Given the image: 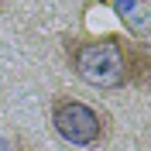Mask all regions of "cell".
Wrapping results in <instances>:
<instances>
[{
  "mask_svg": "<svg viewBox=\"0 0 151 151\" xmlns=\"http://www.w3.org/2000/svg\"><path fill=\"white\" fill-rule=\"evenodd\" d=\"M65 58L72 72L93 89L144 86L151 72L148 45L127 41L120 35H69Z\"/></svg>",
  "mask_w": 151,
  "mask_h": 151,
  "instance_id": "obj_1",
  "label": "cell"
},
{
  "mask_svg": "<svg viewBox=\"0 0 151 151\" xmlns=\"http://www.w3.org/2000/svg\"><path fill=\"white\" fill-rule=\"evenodd\" d=\"M48 117H52V127L65 144L72 148H100V144L110 137V120H106L103 110H96L93 103L86 100H76V96L58 93L48 106Z\"/></svg>",
  "mask_w": 151,
  "mask_h": 151,
  "instance_id": "obj_2",
  "label": "cell"
},
{
  "mask_svg": "<svg viewBox=\"0 0 151 151\" xmlns=\"http://www.w3.org/2000/svg\"><path fill=\"white\" fill-rule=\"evenodd\" d=\"M0 7H4V0H0Z\"/></svg>",
  "mask_w": 151,
  "mask_h": 151,
  "instance_id": "obj_4",
  "label": "cell"
},
{
  "mask_svg": "<svg viewBox=\"0 0 151 151\" xmlns=\"http://www.w3.org/2000/svg\"><path fill=\"white\" fill-rule=\"evenodd\" d=\"M113 10L120 24L127 28V35L137 38V45H148L151 38V7L148 0H113Z\"/></svg>",
  "mask_w": 151,
  "mask_h": 151,
  "instance_id": "obj_3",
  "label": "cell"
}]
</instances>
